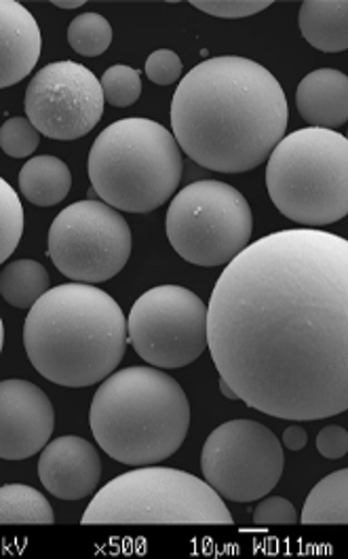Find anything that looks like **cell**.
I'll return each mask as SVG.
<instances>
[{
	"mask_svg": "<svg viewBox=\"0 0 348 559\" xmlns=\"http://www.w3.org/2000/svg\"><path fill=\"white\" fill-rule=\"evenodd\" d=\"M2 346H4V325H2V319H0V353H2Z\"/></svg>",
	"mask_w": 348,
	"mask_h": 559,
	"instance_id": "cell-33",
	"label": "cell"
},
{
	"mask_svg": "<svg viewBox=\"0 0 348 559\" xmlns=\"http://www.w3.org/2000/svg\"><path fill=\"white\" fill-rule=\"evenodd\" d=\"M40 144V133L24 117L7 119L0 127V148L13 158H28Z\"/></svg>",
	"mask_w": 348,
	"mask_h": 559,
	"instance_id": "cell-25",
	"label": "cell"
},
{
	"mask_svg": "<svg viewBox=\"0 0 348 559\" xmlns=\"http://www.w3.org/2000/svg\"><path fill=\"white\" fill-rule=\"evenodd\" d=\"M316 450L323 459H329V461L345 459L348 452L347 429H343L338 425H329V427L321 429V433L316 436Z\"/></svg>",
	"mask_w": 348,
	"mask_h": 559,
	"instance_id": "cell-29",
	"label": "cell"
},
{
	"mask_svg": "<svg viewBox=\"0 0 348 559\" xmlns=\"http://www.w3.org/2000/svg\"><path fill=\"white\" fill-rule=\"evenodd\" d=\"M49 292V273L36 260H15L0 273V296L15 309H32Z\"/></svg>",
	"mask_w": 348,
	"mask_h": 559,
	"instance_id": "cell-20",
	"label": "cell"
},
{
	"mask_svg": "<svg viewBox=\"0 0 348 559\" xmlns=\"http://www.w3.org/2000/svg\"><path fill=\"white\" fill-rule=\"evenodd\" d=\"M87 201H95V197H97V192H95L94 188H89V192H87Z\"/></svg>",
	"mask_w": 348,
	"mask_h": 559,
	"instance_id": "cell-34",
	"label": "cell"
},
{
	"mask_svg": "<svg viewBox=\"0 0 348 559\" xmlns=\"http://www.w3.org/2000/svg\"><path fill=\"white\" fill-rule=\"evenodd\" d=\"M285 454L277 436L253 420H230L207 437L201 454L205 481L221 500L253 502L268 497L281 475Z\"/></svg>",
	"mask_w": 348,
	"mask_h": 559,
	"instance_id": "cell-11",
	"label": "cell"
},
{
	"mask_svg": "<svg viewBox=\"0 0 348 559\" xmlns=\"http://www.w3.org/2000/svg\"><path fill=\"white\" fill-rule=\"evenodd\" d=\"M182 60L171 49H158L146 60V76L155 85H173L182 79Z\"/></svg>",
	"mask_w": 348,
	"mask_h": 559,
	"instance_id": "cell-28",
	"label": "cell"
},
{
	"mask_svg": "<svg viewBox=\"0 0 348 559\" xmlns=\"http://www.w3.org/2000/svg\"><path fill=\"white\" fill-rule=\"evenodd\" d=\"M296 106L309 127L338 129L348 119V79L334 68L307 74L296 92Z\"/></svg>",
	"mask_w": 348,
	"mask_h": 559,
	"instance_id": "cell-16",
	"label": "cell"
},
{
	"mask_svg": "<svg viewBox=\"0 0 348 559\" xmlns=\"http://www.w3.org/2000/svg\"><path fill=\"white\" fill-rule=\"evenodd\" d=\"M83 526H230L220 495L203 479L167 466L123 473L95 492Z\"/></svg>",
	"mask_w": 348,
	"mask_h": 559,
	"instance_id": "cell-7",
	"label": "cell"
},
{
	"mask_svg": "<svg viewBox=\"0 0 348 559\" xmlns=\"http://www.w3.org/2000/svg\"><path fill=\"white\" fill-rule=\"evenodd\" d=\"M192 7L214 17L239 20L268 9L271 0H192Z\"/></svg>",
	"mask_w": 348,
	"mask_h": 559,
	"instance_id": "cell-26",
	"label": "cell"
},
{
	"mask_svg": "<svg viewBox=\"0 0 348 559\" xmlns=\"http://www.w3.org/2000/svg\"><path fill=\"white\" fill-rule=\"evenodd\" d=\"M307 441H309V436H307V431L302 427H298V425L287 427V431L284 433V445L287 450L300 452L307 445Z\"/></svg>",
	"mask_w": 348,
	"mask_h": 559,
	"instance_id": "cell-30",
	"label": "cell"
},
{
	"mask_svg": "<svg viewBox=\"0 0 348 559\" xmlns=\"http://www.w3.org/2000/svg\"><path fill=\"white\" fill-rule=\"evenodd\" d=\"M220 393L226 397V400H230V402H237V395H235V391L224 382L220 378Z\"/></svg>",
	"mask_w": 348,
	"mask_h": 559,
	"instance_id": "cell-32",
	"label": "cell"
},
{
	"mask_svg": "<svg viewBox=\"0 0 348 559\" xmlns=\"http://www.w3.org/2000/svg\"><path fill=\"white\" fill-rule=\"evenodd\" d=\"M47 253L63 277L87 285L104 283L125 269L131 230L110 205L79 201L53 219Z\"/></svg>",
	"mask_w": 348,
	"mask_h": 559,
	"instance_id": "cell-10",
	"label": "cell"
},
{
	"mask_svg": "<svg viewBox=\"0 0 348 559\" xmlns=\"http://www.w3.org/2000/svg\"><path fill=\"white\" fill-rule=\"evenodd\" d=\"M53 4L60 9H79L83 7V0H53Z\"/></svg>",
	"mask_w": 348,
	"mask_h": 559,
	"instance_id": "cell-31",
	"label": "cell"
},
{
	"mask_svg": "<svg viewBox=\"0 0 348 559\" xmlns=\"http://www.w3.org/2000/svg\"><path fill=\"white\" fill-rule=\"evenodd\" d=\"M40 28L17 0H0V90L24 81L38 63Z\"/></svg>",
	"mask_w": 348,
	"mask_h": 559,
	"instance_id": "cell-15",
	"label": "cell"
},
{
	"mask_svg": "<svg viewBox=\"0 0 348 559\" xmlns=\"http://www.w3.org/2000/svg\"><path fill=\"white\" fill-rule=\"evenodd\" d=\"M24 235V207L13 187L0 178V264L11 258Z\"/></svg>",
	"mask_w": 348,
	"mask_h": 559,
	"instance_id": "cell-23",
	"label": "cell"
},
{
	"mask_svg": "<svg viewBox=\"0 0 348 559\" xmlns=\"http://www.w3.org/2000/svg\"><path fill=\"white\" fill-rule=\"evenodd\" d=\"M184 171L173 133L151 119H123L95 138L89 180L101 203L148 214L176 194Z\"/></svg>",
	"mask_w": 348,
	"mask_h": 559,
	"instance_id": "cell-5",
	"label": "cell"
},
{
	"mask_svg": "<svg viewBox=\"0 0 348 559\" xmlns=\"http://www.w3.org/2000/svg\"><path fill=\"white\" fill-rule=\"evenodd\" d=\"M287 123L284 87L248 58L221 56L194 66L171 99V133L180 151L218 174L266 163Z\"/></svg>",
	"mask_w": 348,
	"mask_h": 559,
	"instance_id": "cell-2",
	"label": "cell"
},
{
	"mask_svg": "<svg viewBox=\"0 0 348 559\" xmlns=\"http://www.w3.org/2000/svg\"><path fill=\"white\" fill-rule=\"evenodd\" d=\"M56 429L47 393L28 380L0 382V459L26 461L43 452Z\"/></svg>",
	"mask_w": 348,
	"mask_h": 559,
	"instance_id": "cell-13",
	"label": "cell"
},
{
	"mask_svg": "<svg viewBox=\"0 0 348 559\" xmlns=\"http://www.w3.org/2000/svg\"><path fill=\"white\" fill-rule=\"evenodd\" d=\"M266 188L275 207L302 228L347 218L348 140L321 127L298 129L266 158Z\"/></svg>",
	"mask_w": 348,
	"mask_h": 559,
	"instance_id": "cell-6",
	"label": "cell"
},
{
	"mask_svg": "<svg viewBox=\"0 0 348 559\" xmlns=\"http://www.w3.org/2000/svg\"><path fill=\"white\" fill-rule=\"evenodd\" d=\"M104 92L89 68L76 62L45 66L26 90V119L51 140H79L104 115Z\"/></svg>",
	"mask_w": 348,
	"mask_h": 559,
	"instance_id": "cell-12",
	"label": "cell"
},
{
	"mask_svg": "<svg viewBox=\"0 0 348 559\" xmlns=\"http://www.w3.org/2000/svg\"><path fill=\"white\" fill-rule=\"evenodd\" d=\"M302 36L323 53H340L348 49L347 0H307L300 7Z\"/></svg>",
	"mask_w": 348,
	"mask_h": 559,
	"instance_id": "cell-17",
	"label": "cell"
},
{
	"mask_svg": "<svg viewBox=\"0 0 348 559\" xmlns=\"http://www.w3.org/2000/svg\"><path fill=\"white\" fill-rule=\"evenodd\" d=\"M298 522L304 526H347L348 471H336L323 477L304 502Z\"/></svg>",
	"mask_w": 348,
	"mask_h": 559,
	"instance_id": "cell-19",
	"label": "cell"
},
{
	"mask_svg": "<svg viewBox=\"0 0 348 559\" xmlns=\"http://www.w3.org/2000/svg\"><path fill=\"white\" fill-rule=\"evenodd\" d=\"M127 346V319L119 302L87 283L49 289L24 323V348L34 370L68 389L106 380L123 361Z\"/></svg>",
	"mask_w": 348,
	"mask_h": 559,
	"instance_id": "cell-3",
	"label": "cell"
},
{
	"mask_svg": "<svg viewBox=\"0 0 348 559\" xmlns=\"http://www.w3.org/2000/svg\"><path fill=\"white\" fill-rule=\"evenodd\" d=\"M167 239L194 266H226L250 246L253 214L248 199L230 185L201 180L169 203Z\"/></svg>",
	"mask_w": 348,
	"mask_h": 559,
	"instance_id": "cell-8",
	"label": "cell"
},
{
	"mask_svg": "<svg viewBox=\"0 0 348 559\" xmlns=\"http://www.w3.org/2000/svg\"><path fill=\"white\" fill-rule=\"evenodd\" d=\"M101 92H104V102L112 104L115 108H127L133 106L140 95H142V79L140 72L131 66H110L101 81Z\"/></svg>",
	"mask_w": 348,
	"mask_h": 559,
	"instance_id": "cell-24",
	"label": "cell"
},
{
	"mask_svg": "<svg viewBox=\"0 0 348 559\" xmlns=\"http://www.w3.org/2000/svg\"><path fill=\"white\" fill-rule=\"evenodd\" d=\"M207 348L237 400L262 414L347 412V239L291 228L243 249L212 292Z\"/></svg>",
	"mask_w": 348,
	"mask_h": 559,
	"instance_id": "cell-1",
	"label": "cell"
},
{
	"mask_svg": "<svg viewBox=\"0 0 348 559\" xmlns=\"http://www.w3.org/2000/svg\"><path fill=\"white\" fill-rule=\"evenodd\" d=\"M70 47L85 58H97L108 51L112 43V26L99 13H81L68 28Z\"/></svg>",
	"mask_w": 348,
	"mask_h": 559,
	"instance_id": "cell-22",
	"label": "cell"
},
{
	"mask_svg": "<svg viewBox=\"0 0 348 559\" xmlns=\"http://www.w3.org/2000/svg\"><path fill=\"white\" fill-rule=\"evenodd\" d=\"M253 524H257V526H293V524H298V511L284 497L260 498V504L253 509Z\"/></svg>",
	"mask_w": 348,
	"mask_h": 559,
	"instance_id": "cell-27",
	"label": "cell"
},
{
	"mask_svg": "<svg viewBox=\"0 0 348 559\" xmlns=\"http://www.w3.org/2000/svg\"><path fill=\"white\" fill-rule=\"evenodd\" d=\"M127 336L148 366L184 368L207 350V307L182 285H158L131 307Z\"/></svg>",
	"mask_w": 348,
	"mask_h": 559,
	"instance_id": "cell-9",
	"label": "cell"
},
{
	"mask_svg": "<svg viewBox=\"0 0 348 559\" xmlns=\"http://www.w3.org/2000/svg\"><path fill=\"white\" fill-rule=\"evenodd\" d=\"M53 522V507L38 490L24 484H9L0 488V524L51 526Z\"/></svg>",
	"mask_w": 348,
	"mask_h": 559,
	"instance_id": "cell-21",
	"label": "cell"
},
{
	"mask_svg": "<svg viewBox=\"0 0 348 559\" xmlns=\"http://www.w3.org/2000/svg\"><path fill=\"white\" fill-rule=\"evenodd\" d=\"M38 477L47 492L60 500L92 497L101 479V461L83 437L65 436L43 448Z\"/></svg>",
	"mask_w": 348,
	"mask_h": 559,
	"instance_id": "cell-14",
	"label": "cell"
},
{
	"mask_svg": "<svg viewBox=\"0 0 348 559\" xmlns=\"http://www.w3.org/2000/svg\"><path fill=\"white\" fill-rule=\"evenodd\" d=\"M89 425L110 459L129 466L157 465L187 441L189 397L176 378L158 368H125L101 380Z\"/></svg>",
	"mask_w": 348,
	"mask_h": 559,
	"instance_id": "cell-4",
	"label": "cell"
},
{
	"mask_svg": "<svg viewBox=\"0 0 348 559\" xmlns=\"http://www.w3.org/2000/svg\"><path fill=\"white\" fill-rule=\"evenodd\" d=\"M72 188V174L62 158L34 156L20 171V192L36 207L62 203Z\"/></svg>",
	"mask_w": 348,
	"mask_h": 559,
	"instance_id": "cell-18",
	"label": "cell"
}]
</instances>
